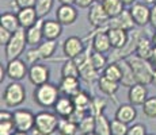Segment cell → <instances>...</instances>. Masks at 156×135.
Masks as SVG:
<instances>
[{"instance_id":"obj_1","label":"cell","mask_w":156,"mask_h":135,"mask_svg":"<svg viewBox=\"0 0 156 135\" xmlns=\"http://www.w3.org/2000/svg\"><path fill=\"white\" fill-rule=\"evenodd\" d=\"M125 61L129 64L132 72H133L136 83L144 84V85H149L152 83V73H154L155 66L151 64V61L144 59L136 54L125 57Z\"/></svg>"},{"instance_id":"obj_2","label":"cell","mask_w":156,"mask_h":135,"mask_svg":"<svg viewBox=\"0 0 156 135\" xmlns=\"http://www.w3.org/2000/svg\"><path fill=\"white\" fill-rule=\"evenodd\" d=\"M61 96L60 88L55 84H42L40 86H35L34 92H33V99L34 103L37 106L42 107V108H50L55 107V104L57 103V100Z\"/></svg>"},{"instance_id":"obj_3","label":"cell","mask_w":156,"mask_h":135,"mask_svg":"<svg viewBox=\"0 0 156 135\" xmlns=\"http://www.w3.org/2000/svg\"><path fill=\"white\" fill-rule=\"evenodd\" d=\"M60 119L55 112L41 111L35 115V126L33 133L34 135H53L58 130Z\"/></svg>"},{"instance_id":"obj_4","label":"cell","mask_w":156,"mask_h":135,"mask_svg":"<svg viewBox=\"0 0 156 135\" xmlns=\"http://www.w3.org/2000/svg\"><path fill=\"white\" fill-rule=\"evenodd\" d=\"M7 108H16L26 101V89L19 81H12L5 86L2 97Z\"/></svg>"},{"instance_id":"obj_5","label":"cell","mask_w":156,"mask_h":135,"mask_svg":"<svg viewBox=\"0 0 156 135\" xmlns=\"http://www.w3.org/2000/svg\"><path fill=\"white\" fill-rule=\"evenodd\" d=\"M26 46H27L26 31L23 29H20L19 31L14 32L10 42L4 46V54H5L7 61H11V59H15V58H20V56L25 53Z\"/></svg>"},{"instance_id":"obj_6","label":"cell","mask_w":156,"mask_h":135,"mask_svg":"<svg viewBox=\"0 0 156 135\" xmlns=\"http://www.w3.org/2000/svg\"><path fill=\"white\" fill-rule=\"evenodd\" d=\"M88 22L94 29H101V30H106L107 31V25L110 22V16L107 15V12L105 11L103 5L99 2H95L94 4L90 7L88 11Z\"/></svg>"},{"instance_id":"obj_7","label":"cell","mask_w":156,"mask_h":135,"mask_svg":"<svg viewBox=\"0 0 156 135\" xmlns=\"http://www.w3.org/2000/svg\"><path fill=\"white\" fill-rule=\"evenodd\" d=\"M14 124L16 131H33L35 126V115L30 110H16L14 111Z\"/></svg>"},{"instance_id":"obj_8","label":"cell","mask_w":156,"mask_h":135,"mask_svg":"<svg viewBox=\"0 0 156 135\" xmlns=\"http://www.w3.org/2000/svg\"><path fill=\"white\" fill-rule=\"evenodd\" d=\"M27 79L34 86H40L42 84H46L49 83L50 79V69L48 65H44L41 62L33 64L29 66Z\"/></svg>"},{"instance_id":"obj_9","label":"cell","mask_w":156,"mask_h":135,"mask_svg":"<svg viewBox=\"0 0 156 135\" xmlns=\"http://www.w3.org/2000/svg\"><path fill=\"white\" fill-rule=\"evenodd\" d=\"M27 62L20 58H15L11 61H7L5 70H7V77L11 81H22L29 74Z\"/></svg>"},{"instance_id":"obj_10","label":"cell","mask_w":156,"mask_h":135,"mask_svg":"<svg viewBox=\"0 0 156 135\" xmlns=\"http://www.w3.org/2000/svg\"><path fill=\"white\" fill-rule=\"evenodd\" d=\"M84 50H86L84 42H83L82 38L76 37V35L68 37L62 43V53H64L67 59H75L77 56L84 53Z\"/></svg>"},{"instance_id":"obj_11","label":"cell","mask_w":156,"mask_h":135,"mask_svg":"<svg viewBox=\"0 0 156 135\" xmlns=\"http://www.w3.org/2000/svg\"><path fill=\"white\" fill-rule=\"evenodd\" d=\"M129 12L134 25L139 27H144L151 22V8L145 3H134L129 8Z\"/></svg>"},{"instance_id":"obj_12","label":"cell","mask_w":156,"mask_h":135,"mask_svg":"<svg viewBox=\"0 0 156 135\" xmlns=\"http://www.w3.org/2000/svg\"><path fill=\"white\" fill-rule=\"evenodd\" d=\"M79 12L75 4H60L56 11V19L62 26H71L77 20Z\"/></svg>"},{"instance_id":"obj_13","label":"cell","mask_w":156,"mask_h":135,"mask_svg":"<svg viewBox=\"0 0 156 135\" xmlns=\"http://www.w3.org/2000/svg\"><path fill=\"white\" fill-rule=\"evenodd\" d=\"M148 88L144 84H133L128 91V100L133 106H143L145 103V100L148 99Z\"/></svg>"},{"instance_id":"obj_14","label":"cell","mask_w":156,"mask_h":135,"mask_svg":"<svg viewBox=\"0 0 156 135\" xmlns=\"http://www.w3.org/2000/svg\"><path fill=\"white\" fill-rule=\"evenodd\" d=\"M42 32L44 39L46 41H57L62 34V25L58 20L48 19L42 22Z\"/></svg>"},{"instance_id":"obj_15","label":"cell","mask_w":156,"mask_h":135,"mask_svg":"<svg viewBox=\"0 0 156 135\" xmlns=\"http://www.w3.org/2000/svg\"><path fill=\"white\" fill-rule=\"evenodd\" d=\"M58 88H60L61 95L69 96V97H73L75 95H77L82 91L79 77H61Z\"/></svg>"},{"instance_id":"obj_16","label":"cell","mask_w":156,"mask_h":135,"mask_svg":"<svg viewBox=\"0 0 156 135\" xmlns=\"http://www.w3.org/2000/svg\"><path fill=\"white\" fill-rule=\"evenodd\" d=\"M107 34L110 38V43L112 47L115 50H122L126 47V45L129 43V34L126 30L122 29H109Z\"/></svg>"},{"instance_id":"obj_17","label":"cell","mask_w":156,"mask_h":135,"mask_svg":"<svg viewBox=\"0 0 156 135\" xmlns=\"http://www.w3.org/2000/svg\"><path fill=\"white\" fill-rule=\"evenodd\" d=\"M53 110H55V113L58 116V118L68 119L69 115L73 112V110H75L73 100H72V97H69V96L61 95L60 99L57 100V103L55 104V107H53Z\"/></svg>"},{"instance_id":"obj_18","label":"cell","mask_w":156,"mask_h":135,"mask_svg":"<svg viewBox=\"0 0 156 135\" xmlns=\"http://www.w3.org/2000/svg\"><path fill=\"white\" fill-rule=\"evenodd\" d=\"M91 43H92L91 45L92 50H94V52H98V53L106 54V53H109L110 50L113 49L112 43H110L109 34H107L106 30H99V31L94 35Z\"/></svg>"},{"instance_id":"obj_19","label":"cell","mask_w":156,"mask_h":135,"mask_svg":"<svg viewBox=\"0 0 156 135\" xmlns=\"http://www.w3.org/2000/svg\"><path fill=\"white\" fill-rule=\"evenodd\" d=\"M18 19H19L20 27L23 30H27L31 26H34L35 23L40 20L37 10L34 8H23V10H18Z\"/></svg>"},{"instance_id":"obj_20","label":"cell","mask_w":156,"mask_h":135,"mask_svg":"<svg viewBox=\"0 0 156 135\" xmlns=\"http://www.w3.org/2000/svg\"><path fill=\"white\" fill-rule=\"evenodd\" d=\"M42 22L44 20H38L34 26L30 29L25 30L26 31V39H27V45L31 47L40 46L44 42V32H42Z\"/></svg>"},{"instance_id":"obj_21","label":"cell","mask_w":156,"mask_h":135,"mask_svg":"<svg viewBox=\"0 0 156 135\" xmlns=\"http://www.w3.org/2000/svg\"><path fill=\"white\" fill-rule=\"evenodd\" d=\"M134 26V22L130 16V12L128 11H124L122 14H119L118 16L112 18L107 25V30L109 29H122V30H126V31H130Z\"/></svg>"},{"instance_id":"obj_22","label":"cell","mask_w":156,"mask_h":135,"mask_svg":"<svg viewBox=\"0 0 156 135\" xmlns=\"http://www.w3.org/2000/svg\"><path fill=\"white\" fill-rule=\"evenodd\" d=\"M115 119L118 120L126 123V124H130L133 123V120L137 118V110H136V106L133 104L128 103V104H121L115 111Z\"/></svg>"},{"instance_id":"obj_23","label":"cell","mask_w":156,"mask_h":135,"mask_svg":"<svg viewBox=\"0 0 156 135\" xmlns=\"http://www.w3.org/2000/svg\"><path fill=\"white\" fill-rule=\"evenodd\" d=\"M154 49H155L154 41H151L148 37H140L139 42H137V45H136L134 53H136V56L149 61L152 57V53H154Z\"/></svg>"},{"instance_id":"obj_24","label":"cell","mask_w":156,"mask_h":135,"mask_svg":"<svg viewBox=\"0 0 156 135\" xmlns=\"http://www.w3.org/2000/svg\"><path fill=\"white\" fill-rule=\"evenodd\" d=\"M0 26L4 27V29L8 30V31H11L12 34L22 29V27H20V23H19V19H18V15L12 14V12L2 14V16H0Z\"/></svg>"},{"instance_id":"obj_25","label":"cell","mask_w":156,"mask_h":135,"mask_svg":"<svg viewBox=\"0 0 156 135\" xmlns=\"http://www.w3.org/2000/svg\"><path fill=\"white\" fill-rule=\"evenodd\" d=\"M102 76H105L106 79L117 81V83L121 84L122 77H124V72H122L121 64H119V62H112V64H109L103 70H102Z\"/></svg>"},{"instance_id":"obj_26","label":"cell","mask_w":156,"mask_h":135,"mask_svg":"<svg viewBox=\"0 0 156 135\" xmlns=\"http://www.w3.org/2000/svg\"><path fill=\"white\" fill-rule=\"evenodd\" d=\"M98 88L103 95L106 96H114L119 89V83L113 80L106 79L105 76H101L98 80Z\"/></svg>"},{"instance_id":"obj_27","label":"cell","mask_w":156,"mask_h":135,"mask_svg":"<svg viewBox=\"0 0 156 135\" xmlns=\"http://www.w3.org/2000/svg\"><path fill=\"white\" fill-rule=\"evenodd\" d=\"M102 5H103V8L107 12V15L110 16V19L118 16L119 14H122L125 11L124 10L125 5L122 4L121 0H103V2H102Z\"/></svg>"},{"instance_id":"obj_28","label":"cell","mask_w":156,"mask_h":135,"mask_svg":"<svg viewBox=\"0 0 156 135\" xmlns=\"http://www.w3.org/2000/svg\"><path fill=\"white\" fill-rule=\"evenodd\" d=\"M37 49H38V53H40L41 59H49V58H52L53 54L56 53L57 42L44 39L42 43H41L40 46H37Z\"/></svg>"},{"instance_id":"obj_29","label":"cell","mask_w":156,"mask_h":135,"mask_svg":"<svg viewBox=\"0 0 156 135\" xmlns=\"http://www.w3.org/2000/svg\"><path fill=\"white\" fill-rule=\"evenodd\" d=\"M72 100H73L75 108L83 110V111H86V112H88V111H90V104H91L92 97H90V95L87 93L86 91H83V89H82L79 93L75 95L73 97H72Z\"/></svg>"},{"instance_id":"obj_30","label":"cell","mask_w":156,"mask_h":135,"mask_svg":"<svg viewBox=\"0 0 156 135\" xmlns=\"http://www.w3.org/2000/svg\"><path fill=\"white\" fill-rule=\"evenodd\" d=\"M90 62L98 72H101L109 65V58L106 57V54L92 50V53H90Z\"/></svg>"},{"instance_id":"obj_31","label":"cell","mask_w":156,"mask_h":135,"mask_svg":"<svg viewBox=\"0 0 156 135\" xmlns=\"http://www.w3.org/2000/svg\"><path fill=\"white\" fill-rule=\"evenodd\" d=\"M58 134L60 135H77L79 133V124L68 120V119H60L58 124Z\"/></svg>"},{"instance_id":"obj_32","label":"cell","mask_w":156,"mask_h":135,"mask_svg":"<svg viewBox=\"0 0 156 135\" xmlns=\"http://www.w3.org/2000/svg\"><path fill=\"white\" fill-rule=\"evenodd\" d=\"M61 77H79L80 79L79 66L75 62V59H67L64 62V65L61 66Z\"/></svg>"},{"instance_id":"obj_33","label":"cell","mask_w":156,"mask_h":135,"mask_svg":"<svg viewBox=\"0 0 156 135\" xmlns=\"http://www.w3.org/2000/svg\"><path fill=\"white\" fill-rule=\"evenodd\" d=\"M106 106H107L106 99H103V97H92L91 104H90L88 113L97 118V116H99V115L103 113V111H105V108H106Z\"/></svg>"},{"instance_id":"obj_34","label":"cell","mask_w":156,"mask_h":135,"mask_svg":"<svg viewBox=\"0 0 156 135\" xmlns=\"http://www.w3.org/2000/svg\"><path fill=\"white\" fill-rule=\"evenodd\" d=\"M110 122L106 116L102 115L97 116V126H95V133L98 135H112V128H110Z\"/></svg>"},{"instance_id":"obj_35","label":"cell","mask_w":156,"mask_h":135,"mask_svg":"<svg viewBox=\"0 0 156 135\" xmlns=\"http://www.w3.org/2000/svg\"><path fill=\"white\" fill-rule=\"evenodd\" d=\"M119 64H121L122 72H124V77H122L121 84L124 86H128V88H130L133 84H136V80H134V76H133V72H132V69H130V66H129V64L125 61V58L122 59V61H119Z\"/></svg>"},{"instance_id":"obj_36","label":"cell","mask_w":156,"mask_h":135,"mask_svg":"<svg viewBox=\"0 0 156 135\" xmlns=\"http://www.w3.org/2000/svg\"><path fill=\"white\" fill-rule=\"evenodd\" d=\"M95 126H97V118L90 115V113H87L86 118L79 123V131L83 135L92 133V131H95Z\"/></svg>"},{"instance_id":"obj_37","label":"cell","mask_w":156,"mask_h":135,"mask_svg":"<svg viewBox=\"0 0 156 135\" xmlns=\"http://www.w3.org/2000/svg\"><path fill=\"white\" fill-rule=\"evenodd\" d=\"M143 113L148 119H156V96H149L143 104Z\"/></svg>"},{"instance_id":"obj_38","label":"cell","mask_w":156,"mask_h":135,"mask_svg":"<svg viewBox=\"0 0 156 135\" xmlns=\"http://www.w3.org/2000/svg\"><path fill=\"white\" fill-rule=\"evenodd\" d=\"M53 4H55V0H37L35 10L38 12V16L44 18L45 15L49 14L53 8Z\"/></svg>"},{"instance_id":"obj_39","label":"cell","mask_w":156,"mask_h":135,"mask_svg":"<svg viewBox=\"0 0 156 135\" xmlns=\"http://www.w3.org/2000/svg\"><path fill=\"white\" fill-rule=\"evenodd\" d=\"M110 128H112V135H126L129 130V124L114 118L110 122Z\"/></svg>"},{"instance_id":"obj_40","label":"cell","mask_w":156,"mask_h":135,"mask_svg":"<svg viewBox=\"0 0 156 135\" xmlns=\"http://www.w3.org/2000/svg\"><path fill=\"white\" fill-rule=\"evenodd\" d=\"M16 133L14 120L11 122H0V135H14Z\"/></svg>"},{"instance_id":"obj_41","label":"cell","mask_w":156,"mask_h":135,"mask_svg":"<svg viewBox=\"0 0 156 135\" xmlns=\"http://www.w3.org/2000/svg\"><path fill=\"white\" fill-rule=\"evenodd\" d=\"M40 59H41V57H40V53H38L37 47H31L30 50L26 52V62H27L29 65L37 64Z\"/></svg>"},{"instance_id":"obj_42","label":"cell","mask_w":156,"mask_h":135,"mask_svg":"<svg viewBox=\"0 0 156 135\" xmlns=\"http://www.w3.org/2000/svg\"><path fill=\"white\" fill-rule=\"evenodd\" d=\"M87 113H88V112H86V111L79 110V108H75L73 112H72L69 115V118H68V120H71V122L76 123V124H79V123L87 116Z\"/></svg>"},{"instance_id":"obj_43","label":"cell","mask_w":156,"mask_h":135,"mask_svg":"<svg viewBox=\"0 0 156 135\" xmlns=\"http://www.w3.org/2000/svg\"><path fill=\"white\" fill-rule=\"evenodd\" d=\"M126 135H147V127L143 123H136L129 127Z\"/></svg>"},{"instance_id":"obj_44","label":"cell","mask_w":156,"mask_h":135,"mask_svg":"<svg viewBox=\"0 0 156 135\" xmlns=\"http://www.w3.org/2000/svg\"><path fill=\"white\" fill-rule=\"evenodd\" d=\"M37 4V0H15V5L18 10L23 8H34Z\"/></svg>"},{"instance_id":"obj_45","label":"cell","mask_w":156,"mask_h":135,"mask_svg":"<svg viewBox=\"0 0 156 135\" xmlns=\"http://www.w3.org/2000/svg\"><path fill=\"white\" fill-rule=\"evenodd\" d=\"M11 37H12V32L0 26V45H2V46H5V45L10 42Z\"/></svg>"},{"instance_id":"obj_46","label":"cell","mask_w":156,"mask_h":135,"mask_svg":"<svg viewBox=\"0 0 156 135\" xmlns=\"http://www.w3.org/2000/svg\"><path fill=\"white\" fill-rule=\"evenodd\" d=\"M14 120V113L7 110L0 111V122H11Z\"/></svg>"},{"instance_id":"obj_47","label":"cell","mask_w":156,"mask_h":135,"mask_svg":"<svg viewBox=\"0 0 156 135\" xmlns=\"http://www.w3.org/2000/svg\"><path fill=\"white\" fill-rule=\"evenodd\" d=\"M95 3V0H75V5L77 8H90Z\"/></svg>"},{"instance_id":"obj_48","label":"cell","mask_w":156,"mask_h":135,"mask_svg":"<svg viewBox=\"0 0 156 135\" xmlns=\"http://www.w3.org/2000/svg\"><path fill=\"white\" fill-rule=\"evenodd\" d=\"M149 25L156 30V4L151 8V22H149Z\"/></svg>"},{"instance_id":"obj_49","label":"cell","mask_w":156,"mask_h":135,"mask_svg":"<svg viewBox=\"0 0 156 135\" xmlns=\"http://www.w3.org/2000/svg\"><path fill=\"white\" fill-rule=\"evenodd\" d=\"M7 77V70H5V68L3 66V65H0V81L3 83V80Z\"/></svg>"},{"instance_id":"obj_50","label":"cell","mask_w":156,"mask_h":135,"mask_svg":"<svg viewBox=\"0 0 156 135\" xmlns=\"http://www.w3.org/2000/svg\"><path fill=\"white\" fill-rule=\"evenodd\" d=\"M121 2H122V4H124L125 7H132L134 3H137L136 0H121Z\"/></svg>"},{"instance_id":"obj_51","label":"cell","mask_w":156,"mask_h":135,"mask_svg":"<svg viewBox=\"0 0 156 135\" xmlns=\"http://www.w3.org/2000/svg\"><path fill=\"white\" fill-rule=\"evenodd\" d=\"M151 64L154 65V66L156 68V45H155V49H154V53H152V57H151Z\"/></svg>"},{"instance_id":"obj_52","label":"cell","mask_w":156,"mask_h":135,"mask_svg":"<svg viewBox=\"0 0 156 135\" xmlns=\"http://www.w3.org/2000/svg\"><path fill=\"white\" fill-rule=\"evenodd\" d=\"M60 4H75V0H57Z\"/></svg>"},{"instance_id":"obj_53","label":"cell","mask_w":156,"mask_h":135,"mask_svg":"<svg viewBox=\"0 0 156 135\" xmlns=\"http://www.w3.org/2000/svg\"><path fill=\"white\" fill-rule=\"evenodd\" d=\"M151 84L156 86V68L154 69V73H152V83Z\"/></svg>"},{"instance_id":"obj_54","label":"cell","mask_w":156,"mask_h":135,"mask_svg":"<svg viewBox=\"0 0 156 135\" xmlns=\"http://www.w3.org/2000/svg\"><path fill=\"white\" fill-rule=\"evenodd\" d=\"M14 135H29L27 133H23V131H16Z\"/></svg>"},{"instance_id":"obj_55","label":"cell","mask_w":156,"mask_h":135,"mask_svg":"<svg viewBox=\"0 0 156 135\" xmlns=\"http://www.w3.org/2000/svg\"><path fill=\"white\" fill-rule=\"evenodd\" d=\"M84 135H98L95 131H92V133H88V134H84Z\"/></svg>"},{"instance_id":"obj_56","label":"cell","mask_w":156,"mask_h":135,"mask_svg":"<svg viewBox=\"0 0 156 135\" xmlns=\"http://www.w3.org/2000/svg\"><path fill=\"white\" fill-rule=\"evenodd\" d=\"M154 43L156 45V32H155V35H154Z\"/></svg>"},{"instance_id":"obj_57","label":"cell","mask_w":156,"mask_h":135,"mask_svg":"<svg viewBox=\"0 0 156 135\" xmlns=\"http://www.w3.org/2000/svg\"><path fill=\"white\" fill-rule=\"evenodd\" d=\"M151 2H154V0H144V3H151Z\"/></svg>"},{"instance_id":"obj_58","label":"cell","mask_w":156,"mask_h":135,"mask_svg":"<svg viewBox=\"0 0 156 135\" xmlns=\"http://www.w3.org/2000/svg\"><path fill=\"white\" fill-rule=\"evenodd\" d=\"M95 2H99V3H102V2H103V0H95Z\"/></svg>"},{"instance_id":"obj_59","label":"cell","mask_w":156,"mask_h":135,"mask_svg":"<svg viewBox=\"0 0 156 135\" xmlns=\"http://www.w3.org/2000/svg\"><path fill=\"white\" fill-rule=\"evenodd\" d=\"M154 3H155V4H156V0H154Z\"/></svg>"},{"instance_id":"obj_60","label":"cell","mask_w":156,"mask_h":135,"mask_svg":"<svg viewBox=\"0 0 156 135\" xmlns=\"http://www.w3.org/2000/svg\"><path fill=\"white\" fill-rule=\"evenodd\" d=\"M147 135H154V134H147Z\"/></svg>"}]
</instances>
